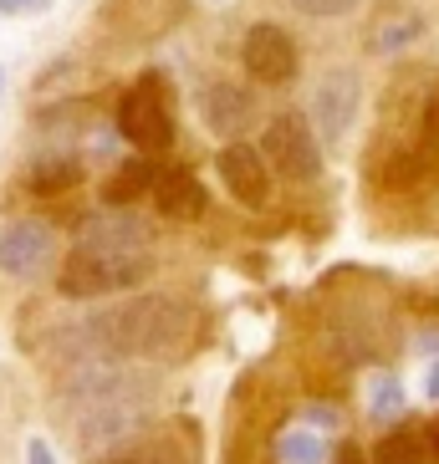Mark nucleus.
Returning <instances> with one entry per match:
<instances>
[{"label": "nucleus", "instance_id": "nucleus-1", "mask_svg": "<svg viewBox=\"0 0 439 464\" xmlns=\"http://www.w3.org/2000/svg\"><path fill=\"white\" fill-rule=\"evenodd\" d=\"M194 342V312L190 301L164 296V291H143L87 322V357H149V362H174L190 353Z\"/></svg>", "mask_w": 439, "mask_h": 464}, {"label": "nucleus", "instance_id": "nucleus-2", "mask_svg": "<svg viewBox=\"0 0 439 464\" xmlns=\"http://www.w3.org/2000/svg\"><path fill=\"white\" fill-rule=\"evenodd\" d=\"M149 276H153V256L112 260V256H93V250H72L56 271V286L72 301H93V296H112V291H133Z\"/></svg>", "mask_w": 439, "mask_h": 464}, {"label": "nucleus", "instance_id": "nucleus-3", "mask_svg": "<svg viewBox=\"0 0 439 464\" xmlns=\"http://www.w3.org/2000/svg\"><path fill=\"white\" fill-rule=\"evenodd\" d=\"M261 153H266V164H271V174L291 179V184L322 179V138H317V128L307 123L302 112L271 118L261 133Z\"/></svg>", "mask_w": 439, "mask_h": 464}, {"label": "nucleus", "instance_id": "nucleus-4", "mask_svg": "<svg viewBox=\"0 0 439 464\" xmlns=\"http://www.w3.org/2000/svg\"><path fill=\"white\" fill-rule=\"evenodd\" d=\"M118 138L133 143V153H164L174 143V118H169V97L159 77H143L123 92L118 102Z\"/></svg>", "mask_w": 439, "mask_h": 464}, {"label": "nucleus", "instance_id": "nucleus-5", "mask_svg": "<svg viewBox=\"0 0 439 464\" xmlns=\"http://www.w3.org/2000/svg\"><path fill=\"white\" fill-rule=\"evenodd\" d=\"M77 250L112 256V260L153 256V225L128 215V205H108V209H97V215H87L83 225H77Z\"/></svg>", "mask_w": 439, "mask_h": 464}, {"label": "nucleus", "instance_id": "nucleus-6", "mask_svg": "<svg viewBox=\"0 0 439 464\" xmlns=\"http://www.w3.org/2000/svg\"><path fill=\"white\" fill-rule=\"evenodd\" d=\"M357 112H363V77H357L353 67H332L322 82H317L312 92V128L322 143H343L347 133H353Z\"/></svg>", "mask_w": 439, "mask_h": 464}, {"label": "nucleus", "instance_id": "nucleus-7", "mask_svg": "<svg viewBox=\"0 0 439 464\" xmlns=\"http://www.w3.org/2000/svg\"><path fill=\"white\" fill-rule=\"evenodd\" d=\"M56 260V230L46 219H5L0 225V271L11 281H36Z\"/></svg>", "mask_w": 439, "mask_h": 464}, {"label": "nucleus", "instance_id": "nucleus-8", "mask_svg": "<svg viewBox=\"0 0 439 464\" xmlns=\"http://www.w3.org/2000/svg\"><path fill=\"white\" fill-rule=\"evenodd\" d=\"M200 450H194V429H179V423H153L143 434H133L118 450H102L87 464H194Z\"/></svg>", "mask_w": 439, "mask_h": 464}, {"label": "nucleus", "instance_id": "nucleus-9", "mask_svg": "<svg viewBox=\"0 0 439 464\" xmlns=\"http://www.w3.org/2000/svg\"><path fill=\"white\" fill-rule=\"evenodd\" d=\"M240 62H246V72L261 87H281V82L297 77V42H291L281 26H271V21H256V26L246 31Z\"/></svg>", "mask_w": 439, "mask_h": 464}, {"label": "nucleus", "instance_id": "nucleus-10", "mask_svg": "<svg viewBox=\"0 0 439 464\" xmlns=\"http://www.w3.org/2000/svg\"><path fill=\"white\" fill-rule=\"evenodd\" d=\"M220 169V184L240 199L246 209H261L271 199V164H266L261 149H250V143H230V149H220L215 159Z\"/></svg>", "mask_w": 439, "mask_h": 464}, {"label": "nucleus", "instance_id": "nucleus-11", "mask_svg": "<svg viewBox=\"0 0 439 464\" xmlns=\"http://www.w3.org/2000/svg\"><path fill=\"white\" fill-rule=\"evenodd\" d=\"M419 36H424V15L414 11V5H384L368 21V31H363V46L373 56H388V52H409Z\"/></svg>", "mask_w": 439, "mask_h": 464}, {"label": "nucleus", "instance_id": "nucleus-12", "mask_svg": "<svg viewBox=\"0 0 439 464\" xmlns=\"http://www.w3.org/2000/svg\"><path fill=\"white\" fill-rule=\"evenodd\" d=\"M205 205H210V194L190 169H164L159 184H153V209L169 215V219H200Z\"/></svg>", "mask_w": 439, "mask_h": 464}, {"label": "nucleus", "instance_id": "nucleus-13", "mask_svg": "<svg viewBox=\"0 0 439 464\" xmlns=\"http://www.w3.org/2000/svg\"><path fill=\"white\" fill-rule=\"evenodd\" d=\"M164 169L153 164V153H133L112 169V179H102V205H138L143 194H153Z\"/></svg>", "mask_w": 439, "mask_h": 464}, {"label": "nucleus", "instance_id": "nucleus-14", "mask_svg": "<svg viewBox=\"0 0 439 464\" xmlns=\"http://www.w3.org/2000/svg\"><path fill=\"white\" fill-rule=\"evenodd\" d=\"M83 179H87V164L77 159V153L52 149V153H42V159L26 169V189L31 194H67V189H77Z\"/></svg>", "mask_w": 439, "mask_h": 464}, {"label": "nucleus", "instance_id": "nucleus-15", "mask_svg": "<svg viewBox=\"0 0 439 464\" xmlns=\"http://www.w3.org/2000/svg\"><path fill=\"white\" fill-rule=\"evenodd\" d=\"M205 123L215 133H240L250 123V92H240L235 82H210L205 87Z\"/></svg>", "mask_w": 439, "mask_h": 464}, {"label": "nucleus", "instance_id": "nucleus-16", "mask_svg": "<svg viewBox=\"0 0 439 464\" xmlns=\"http://www.w3.org/2000/svg\"><path fill=\"white\" fill-rule=\"evenodd\" d=\"M276 464H332L327 434L312 429V423H291L287 434L276 439Z\"/></svg>", "mask_w": 439, "mask_h": 464}, {"label": "nucleus", "instance_id": "nucleus-17", "mask_svg": "<svg viewBox=\"0 0 439 464\" xmlns=\"http://www.w3.org/2000/svg\"><path fill=\"white\" fill-rule=\"evenodd\" d=\"M429 450L434 444L419 429H394L373 444V464H429Z\"/></svg>", "mask_w": 439, "mask_h": 464}, {"label": "nucleus", "instance_id": "nucleus-18", "mask_svg": "<svg viewBox=\"0 0 439 464\" xmlns=\"http://www.w3.org/2000/svg\"><path fill=\"white\" fill-rule=\"evenodd\" d=\"M404 409H409L404 382H398L394 372H378V378L368 382V413H373L378 423H398V419H404Z\"/></svg>", "mask_w": 439, "mask_h": 464}, {"label": "nucleus", "instance_id": "nucleus-19", "mask_svg": "<svg viewBox=\"0 0 439 464\" xmlns=\"http://www.w3.org/2000/svg\"><path fill=\"white\" fill-rule=\"evenodd\" d=\"M302 423H312V429H343V413L332 409V403H302Z\"/></svg>", "mask_w": 439, "mask_h": 464}, {"label": "nucleus", "instance_id": "nucleus-20", "mask_svg": "<svg viewBox=\"0 0 439 464\" xmlns=\"http://www.w3.org/2000/svg\"><path fill=\"white\" fill-rule=\"evenodd\" d=\"M287 5H297V11H307V15H347V11H357V0H287Z\"/></svg>", "mask_w": 439, "mask_h": 464}, {"label": "nucleus", "instance_id": "nucleus-21", "mask_svg": "<svg viewBox=\"0 0 439 464\" xmlns=\"http://www.w3.org/2000/svg\"><path fill=\"white\" fill-rule=\"evenodd\" d=\"M332 464H373V454L363 450V444H353V439H343V444L332 450Z\"/></svg>", "mask_w": 439, "mask_h": 464}, {"label": "nucleus", "instance_id": "nucleus-22", "mask_svg": "<svg viewBox=\"0 0 439 464\" xmlns=\"http://www.w3.org/2000/svg\"><path fill=\"white\" fill-rule=\"evenodd\" d=\"M52 0H0V15H42Z\"/></svg>", "mask_w": 439, "mask_h": 464}, {"label": "nucleus", "instance_id": "nucleus-23", "mask_svg": "<svg viewBox=\"0 0 439 464\" xmlns=\"http://www.w3.org/2000/svg\"><path fill=\"white\" fill-rule=\"evenodd\" d=\"M424 398H429V403H439V357H429V362H424Z\"/></svg>", "mask_w": 439, "mask_h": 464}, {"label": "nucleus", "instance_id": "nucleus-24", "mask_svg": "<svg viewBox=\"0 0 439 464\" xmlns=\"http://www.w3.org/2000/svg\"><path fill=\"white\" fill-rule=\"evenodd\" d=\"M429 444H434V454H439V423H434V429H429Z\"/></svg>", "mask_w": 439, "mask_h": 464}, {"label": "nucleus", "instance_id": "nucleus-25", "mask_svg": "<svg viewBox=\"0 0 439 464\" xmlns=\"http://www.w3.org/2000/svg\"><path fill=\"white\" fill-rule=\"evenodd\" d=\"M0 87H5V72H0Z\"/></svg>", "mask_w": 439, "mask_h": 464}]
</instances>
